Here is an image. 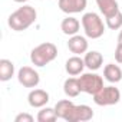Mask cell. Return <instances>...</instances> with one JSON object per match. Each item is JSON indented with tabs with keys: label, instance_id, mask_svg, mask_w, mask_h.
I'll use <instances>...</instances> for the list:
<instances>
[{
	"label": "cell",
	"instance_id": "6da1fadb",
	"mask_svg": "<svg viewBox=\"0 0 122 122\" xmlns=\"http://www.w3.org/2000/svg\"><path fill=\"white\" fill-rule=\"evenodd\" d=\"M36 17H37V13H36L35 7L29 6V5H23L22 7H19L9 16L7 23L12 30L23 32V30L29 29L36 22Z\"/></svg>",
	"mask_w": 122,
	"mask_h": 122
},
{
	"label": "cell",
	"instance_id": "7a4b0ae2",
	"mask_svg": "<svg viewBox=\"0 0 122 122\" xmlns=\"http://www.w3.org/2000/svg\"><path fill=\"white\" fill-rule=\"evenodd\" d=\"M56 56H57V47L50 42L40 43L30 52V60L37 68H43L47 63L53 62Z\"/></svg>",
	"mask_w": 122,
	"mask_h": 122
},
{
	"label": "cell",
	"instance_id": "3957f363",
	"mask_svg": "<svg viewBox=\"0 0 122 122\" xmlns=\"http://www.w3.org/2000/svg\"><path fill=\"white\" fill-rule=\"evenodd\" d=\"M82 27L85 30V35L91 39H99L105 33V25L99 15L95 12H88L82 16Z\"/></svg>",
	"mask_w": 122,
	"mask_h": 122
},
{
	"label": "cell",
	"instance_id": "277c9868",
	"mask_svg": "<svg viewBox=\"0 0 122 122\" xmlns=\"http://www.w3.org/2000/svg\"><path fill=\"white\" fill-rule=\"evenodd\" d=\"M122 98V93L115 86H103L99 92L93 95V102L99 106H109L116 105Z\"/></svg>",
	"mask_w": 122,
	"mask_h": 122
},
{
	"label": "cell",
	"instance_id": "5b68a950",
	"mask_svg": "<svg viewBox=\"0 0 122 122\" xmlns=\"http://www.w3.org/2000/svg\"><path fill=\"white\" fill-rule=\"evenodd\" d=\"M78 79H79L81 89L85 93L95 95L96 92H99L103 88V79L98 73H92V72L91 73H82Z\"/></svg>",
	"mask_w": 122,
	"mask_h": 122
},
{
	"label": "cell",
	"instance_id": "8992f818",
	"mask_svg": "<svg viewBox=\"0 0 122 122\" xmlns=\"http://www.w3.org/2000/svg\"><path fill=\"white\" fill-rule=\"evenodd\" d=\"M17 81L25 88H36L39 85V82H40V76L33 68L23 66L17 72Z\"/></svg>",
	"mask_w": 122,
	"mask_h": 122
},
{
	"label": "cell",
	"instance_id": "52a82bcc",
	"mask_svg": "<svg viewBox=\"0 0 122 122\" xmlns=\"http://www.w3.org/2000/svg\"><path fill=\"white\" fill-rule=\"evenodd\" d=\"M93 118V111L88 105H73L69 115L66 116V122H86Z\"/></svg>",
	"mask_w": 122,
	"mask_h": 122
},
{
	"label": "cell",
	"instance_id": "ba28073f",
	"mask_svg": "<svg viewBox=\"0 0 122 122\" xmlns=\"http://www.w3.org/2000/svg\"><path fill=\"white\" fill-rule=\"evenodd\" d=\"M57 5L63 13L73 15V13H81L86 9L88 0H59Z\"/></svg>",
	"mask_w": 122,
	"mask_h": 122
},
{
	"label": "cell",
	"instance_id": "9c48e42d",
	"mask_svg": "<svg viewBox=\"0 0 122 122\" xmlns=\"http://www.w3.org/2000/svg\"><path fill=\"white\" fill-rule=\"evenodd\" d=\"M88 40L86 37L81 36V35H73L69 37V42H68V47L72 53L75 55H82V53H86L88 52Z\"/></svg>",
	"mask_w": 122,
	"mask_h": 122
},
{
	"label": "cell",
	"instance_id": "30bf717a",
	"mask_svg": "<svg viewBox=\"0 0 122 122\" xmlns=\"http://www.w3.org/2000/svg\"><path fill=\"white\" fill-rule=\"evenodd\" d=\"M27 102L32 108H43L49 102V93L43 89H33L27 96Z\"/></svg>",
	"mask_w": 122,
	"mask_h": 122
},
{
	"label": "cell",
	"instance_id": "8fae6325",
	"mask_svg": "<svg viewBox=\"0 0 122 122\" xmlns=\"http://www.w3.org/2000/svg\"><path fill=\"white\" fill-rule=\"evenodd\" d=\"M85 68H86V66H85V60H83L82 57H79L78 55L69 57V59L66 60V65H65V69H66V72H68L71 76L81 75Z\"/></svg>",
	"mask_w": 122,
	"mask_h": 122
},
{
	"label": "cell",
	"instance_id": "7c38bea8",
	"mask_svg": "<svg viewBox=\"0 0 122 122\" xmlns=\"http://www.w3.org/2000/svg\"><path fill=\"white\" fill-rule=\"evenodd\" d=\"M83 60H85V66L89 71H98L103 63V56L98 50H91L85 53Z\"/></svg>",
	"mask_w": 122,
	"mask_h": 122
},
{
	"label": "cell",
	"instance_id": "4fadbf2b",
	"mask_svg": "<svg viewBox=\"0 0 122 122\" xmlns=\"http://www.w3.org/2000/svg\"><path fill=\"white\" fill-rule=\"evenodd\" d=\"M96 5H98L101 13L105 16V19L111 17L119 12V5L116 0H96Z\"/></svg>",
	"mask_w": 122,
	"mask_h": 122
},
{
	"label": "cell",
	"instance_id": "5bb4252c",
	"mask_svg": "<svg viewBox=\"0 0 122 122\" xmlns=\"http://www.w3.org/2000/svg\"><path fill=\"white\" fill-rule=\"evenodd\" d=\"M81 29V23L76 17H72V16H68L62 20L60 23V30H62L65 35L68 36H73V35H78Z\"/></svg>",
	"mask_w": 122,
	"mask_h": 122
},
{
	"label": "cell",
	"instance_id": "9a60e30c",
	"mask_svg": "<svg viewBox=\"0 0 122 122\" xmlns=\"http://www.w3.org/2000/svg\"><path fill=\"white\" fill-rule=\"evenodd\" d=\"M103 76L108 82L118 83L122 81V69L115 63H109L103 68Z\"/></svg>",
	"mask_w": 122,
	"mask_h": 122
},
{
	"label": "cell",
	"instance_id": "2e32d148",
	"mask_svg": "<svg viewBox=\"0 0 122 122\" xmlns=\"http://www.w3.org/2000/svg\"><path fill=\"white\" fill-rule=\"evenodd\" d=\"M63 92L69 98H76L82 92L81 85H79V79L78 78H68L63 83Z\"/></svg>",
	"mask_w": 122,
	"mask_h": 122
},
{
	"label": "cell",
	"instance_id": "e0dca14e",
	"mask_svg": "<svg viewBox=\"0 0 122 122\" xmlns=\"http://www.w3.org/2000/svg\"><path fill=\"white\" fill-rule=\"evenodd\" d=\"M15 75V65L12 60L9 59H2L0 60V81L2 82H7L12 79V76Z\"/></svg>",
	"mask_w": 122,
	"mask_h": 122
},
{
	"label": "cell",
	"instance_id": "ac0fdd59",
	"mask_svg": "<svg viewBox=\"0 0 122 122\" xmlns=\"http://www.w3.org/2000/svg\"><path fill=\"white\" fill-rule=\"evenodd\" d=\"M73 102L69 101V99H62V101H59L56 102L55 105V111H56V115L57 118H62V119H66V116L69 115L71 109L73 108Z\"/></svg>",
	"mask_w": 122,
	"mask_h": 122
},
{
	"label": "cell",
	"instance_id": "d6986e66",
	"mask_svg": "<svg viewBox=\"0 0 122 122\" xmlns=\"http://www.w3.org/2000/svg\"><path fill=\"white\" fill-rule=\"evenodd\" d=\"M36 119L39 122H55L57 119V115H56V111L55 108H42L36 116Z\"/></svg>",
	"mask_w": 122,
	"mask_h": 122
},
{
	"label": "cell",
	"instance_id": "ffe728a7",
	"mask_svg": "<svg viewBox=\"0 0 122 122\" xmlns=\"http://www.w3.org/2000/svg\"><path fill=\"white\" fill-rule=\"evenodd\" d=\"M106 26L111 30H118L122 27V12L119 10L118 13H115L111 17H106Z\"/></svg>",
	"mask_w": 122,
	"mask_h": 122
},
{
	"label": "cell",
	"instance_id": "44dd1931",
	"mask_svg": "<svg viewBox=\"0 0 122 122\" xmlns=\"http://www.w3.org/2000/svg\"><path fill=\"white\" fill-rule=\"evenodd\" d=\"M33 116L29 115V113H19L16 118H15V122H33Z\"/></svg>",
	"mask_w": 122,
	"mask_h": 122
},
{
	"label": "cell",
	"instance_id": "7402d4cb",
	"mask_svg": "<svg viewBox=\"0 0 122 122\" xmlns=\"http://www.w3.org/2000/svg\"><path fill=\"white\" fill-rule=\"evenodd\" d=\"M115 60L118 63H122V46H118L116 45V49H115Z\"/></svg>",
	"mask_w": 122,
	"mask_h": 122
},
{
	"label": "cell",
	"instance_id": "603a6c76",
	"mask_svg": "<svg viewBox=\"0 0 122 122\" xmlns=\"http://www.w3.org/2000/svg\"><path fill=\"white\" fill-rule=\"evenodd\" d=\"M118 46H122V30L119 32V36H118Z\"/></svg>",
	"mask_w": 122,
	"mask_h": 122
},
{
	"label": "cell",
	"instance_id": "cb8c5ba5",
	"mask_svg": "<svg viewBox=\"0 0 122 122\" xmlns=\"http://www.w3.org/2000/svg\"><path fill=\"white\" fill-rule=\"evenodd\" d=\"M16 3H26V2H29V0H15Z\"/></svg>",
	"mask_w": 122,
	"mask_h": 122
}]
</instances>
